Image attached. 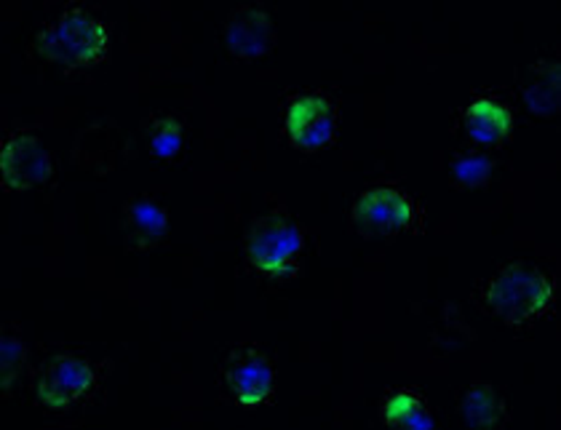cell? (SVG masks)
I'll use <instances>...</instances> for the list:
<instances>
[{
  "label": "cell",
  "mask_w": 561,
  "mask_h": 430,
  "mask_svg": "<svg viewBox=\"0 0 561 430\" xmlns=\"http://www.w3.org/2000/svg\"><path fill=\"white\" fill-rule=\"evenodd\" d=\"M551 281L527 265H511L486 283L481 305L508 326L527 324L551 305Z\"/></svg>",
  "instance_id": "obj_1"
},
{
  "label": "cell",
  "mask_w": 561,
  "mask_h": 430,
  "mask_svg": "<svg viewBox=\"0 0 561 430\" xmlns=\"http://www.w3.org/2000/svg\"><path fill=\"white\" fill-rule=\"evenodd\" d=\"M302 249V230L284 214L271 211L260 217L247 233V257L267 276H291L297 270V254Z\"/></svg>",
  "instance_id": "obj_2"
},
{
  "label": "cell",
  "mask_w": 561,
  "mask_h": 430,
  "mask_svg": "<svg viewBox=\"0 0 561 430\" xmlns=\"http://www.w3.org/2000/svg\"><path fill=\"white\" fill-rule=\"evenodd\" d=\"M107 46L105 24L83 11H67L54 27L44 30L35 40V48L51 62L89 65L102 57Z\"/></svg>",
  "instance_id": "obj_3"
},
{
  "label": "cell",
  "mask_w": 561,
  "mask_h": 430,
  "mask_svg": "<svg viewBox=\"0 0 561 430\" xmlns=\"http://www.w3.org/2000/svg\"><path fill=\"white\" fill-rule=\"evenodd\" d=\"M412 206L399 190L390 187H371L362 193L353 204V225L367 239H382V235L399 233L410 225Z\"/></svg>",
  "instance_id": "obj_4"
},
{
  "label": "cell",
  "mask_w": 561,
  "mask_h": 430,
  "mask_svg": "<svg viewBox=\"0 0 561 430\" xmlns=\"http://www.w3.org/2000/svg\"><path fill=\"white\" fill-rule=\"evenodd\" d=\"M91 387H94V372L87 361L76 359V356H54L35 377L38 398L51 409L70 407Z\"/></svg>",
  "instance_id": "obj_5"
},
{
  "label": "cell",
  "mask_w": 561,
  "mask_h": 430,
  "mask_svg": "<svg viewBox=\"0 0 561 430\" xmlns=\"http://www.w3.org/2000/svg\"><path fill=\"white\" fill-rule=\"evenodd\" d=\"M0 172H3V185L9 190H30L41 185L51 174V155L30 135H16L5 142L0 153Z\"/></svg>",
  "instance_id": "obj_6"
},
{
  "label": "cell",
  "mask_w": 561,
  "mask_h": 430,
  "mask_svg": "<svg viewBox=\"0 0 561 430\" xmlns=\"http://www.w3.org/2000/svg\"><path fill=\"white\" fill-rule=\"evenodd\" d=\"M286 135L300 150H316L334 135V111L324 96H300L286 111Z\"/></svg>",
  "instance_id": "obj_7"
},
{
  "label": "cell",
  "mask_w": 561,
  "mask_h": 430,
  "mask_svg": "<svg viewBox=\"0 0 561 430\" xmlns=\"http://www.w3.org/2000/svg\"><path fill=\"white\" fill-rule=\"evenodd\" d=\"M225 387L236 402L254 407L265 402L273 387V369L257 350H236L225 363Z\"/></svg>",
  "instance_id": "obj_8"
},
{
  "label": "cell",
  "mask_w": 561,
  "mask_h": 430,
  "mask_svg": "<svg viewBox=\"0 0 561 430\" xmlns=\"http://www.w3.org/2000/svg\"><path fill=\"white\" fill-rule=\"evenodd\" d=\"M167 211L150 198H134L121 214V235L129 252H145L167 239Z\"/></svg>",
  "instance_id": "obj_9"
},
{
  "label": "cell",
  "mask_w": 561,
  "mask_h": 430,
  "mask_svg": "<svg viewBox=\"0 0 561 430\" xmlns=\"http://www.w3.org/2000/svg\"><path fill=\"white\" fill-rule=\"evenodd\" d=\"M273 44V24L265 11L252 9H238L230 14L228 24H225V46L236 54V57L254 59L262 57Z\"/></svg>",
  "instance_id": "obj_10"
},
{
  "label": "cell",
  "mask_w": 561,
  "mask_h": 430,
  "mask_svg": "<svg viewBox=\"0 0 561 430\" xmlns=\"http://www.w3.org/2000/svg\"><path fill=\"white\" fill-rule=\"evenodd\" d=\"M466 129L476 142L500 144L511 135V113L500 102L479 100L466 111Z\"/></svg>",
  "instance_id": "obj_11"
},
{
  "label": "cell",
  "mask_w": 561,
  "mask_h": 430,
  "mask_svg": "<svg viewBox=\"0 0 561 430\" xmlns=\"http://www.w3.org/2000/svg\"><path fill=\"white\" fill-rule=\"evenodd\" d=\"M460 415L466 420V426L473 428H492L497 426L500 417H503V398L492 385L476 383L471 391L462 396L460 402Z\"/></svg>",
  "instance_id": "obj_12"
},
{
  "label": "cell",
  "mask_w": 561,
  "mask_h": 430,
  "mask_svg": "<svg viewBox=\"0 0 561 430\" xmlns=\"http://www.w3.org/2000/svg\"><path fill=\"white\" fill-rule=\"evenodd\" d=\"M382 420L390 426H407V428H433V417L425 409L423 398L414 391L390 393L380 407Z\"/></svg>",
  "instance_id": "obj_13"
},
{
  "label": "cell",
  "mask_w": 561,
  "mask_h": 430,
  "mask_svg": "<svg viewBox=\"0 0 561 430\" xmlns=\"http://www.w3.org/2000/svg\"><path fill=\"white\" fill-rule=\"evenodd\" d=\"M524 100L533 113L553 115L559 111V70L557 65H538L535 81L524 91Z\"/></svg>",
  "instance_id": "obj_14"
},
{
  "label": "cell",
  "mask_w": 561,
  "mask_h": 430,
  "mask_svg": "<svg viewBox=\"0 0 561 430\" xmlns=\"http://www.w3.org/2000/svg\"><path fill=\"white\" fill-rule=\"evenodd\" d=\"M145 142H148V150L156 159H174L182 148V124L169 118V115L152 118L145 126Z\"/></svg>",
  "instance_id": "obj_15"
},
{
  "label": "cell",
  "mask_w": 561,
  "mask_h": 430,
  "mask_svg": "<svg viewBox=\"0 0 561 430\" xmlns=\"http://www.w3.org/2000/svg\"><path fill=\"white\" fill-rule=\"evenodd\" d=\"M492 174V159L481 153H462L453 163V179L460 187H481Z\"/></svg>",
  "instance_id": "obj_16"
},
{
  "label": "cell",
  "mask_w": 561,
  "mask_h": 430,
  "mask_svg": "<svg viewBox=\"0 0 561 430\" xmlns=\"http://www.w3.org/2000/svg\"><path fill=\"white\" fill-rule=\"evenodd\" d=\"M24 359H27L24 345L16 340V337H3V342H0V361H3V372L0 374H3L5 391H11V385H14L16 377H20Z\"/></svg>",
  "instance_id": "obj_17"
}]
</instances>
